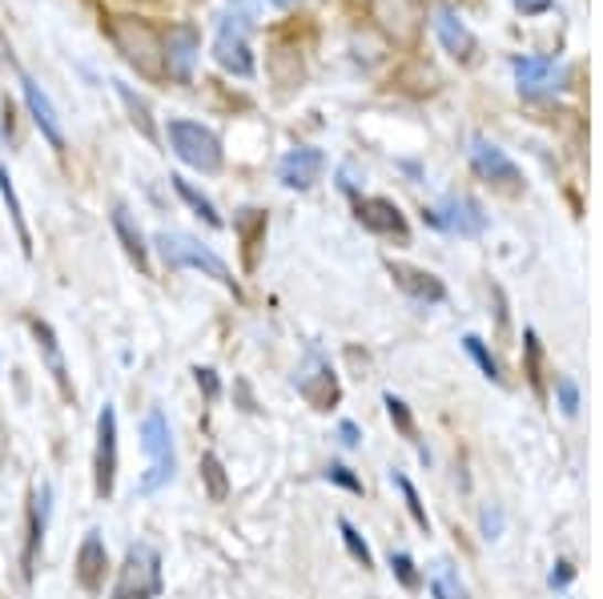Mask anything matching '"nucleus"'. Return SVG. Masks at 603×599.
<instances>
[{
  "label": "nucleus",
  "instance_id": "a211bd4d",
  "mask_svg": "<svg viewBox=\"0 0 603 599\" xmlns=\"http://www.w3.org/2000/svg\"><path fill=\"white\" fill-rule=\"evenodd\" d=\"M374 21L394 36V41H411L423 24V4L419 0H370Z\"/></svg>",
  "mask_w": 603,
  "mask_h": 599
},
{
  "label": "nucleus",
  "instance_id": "4be33fe9",
  "mask_svg": "<svg viewBox=\"0 0 603 599\" xmlns=\"http://www.w3.org/2000/svg\"><path fill=\"white\" fill-rule=\"evenodd\" d=\"M49 503H53V487H41L33 495V507H29V535H24V576H33V564L41 547H45V527H49Z\"/></svg>",
  "mask_w": 603,
  "mask_h": 599
},
{
  "label": "nucleus",
  "instance_id": "4468645a",
  "mask_svg": "<svg viewBox=\"0 0 603 599\" xmlns=\"http://www.w3.org/2000/svg\"><path fill=\"white\" fill-rule=\"evenodd\" d=\"M21 97L29 117H33V125L41 129V137H45L53 149H65V125H61V113H56L53 97H49L33 77H24V73H21Z\"/></svg>",
  "mask_w": 603,
  "mask_h": 599
},
{
  "label": "nucleus",
  "instance_id": "7c9ffc66",
  "mask_svg": "<svg viewBox=\"0 0 603 599\" xmlns=\"http://www.w3.org/2000/svg\"><path fill=\"white\" fill-rule=\"evenodd\" d=\"M338 532H342V544H347V551L355 555L362 567H374V555H370V544L358 535V527L350 519H338Z\"/></svg>",
  "mask_w": 603,
  "mask_h": 599
},
{
  "label": "nucleus",
  "instance_id": "aec40b11",
  "mask_svg": "<svg viewBox=\"0 0 603 599\" xmlns=\"http://www.w3.org/2000/svg\"><path fill=\"white\" fill-rule=\"evenodd\" d=\"M109 222H113V233H117V242H121L125 258H129L141 274H149V242H146V233H141V225H137V218L129 213V206L117 201L109 213Z\"/></svg>",
  "mask_w": 603,
  "mask_h": 599
},
{
  "label": "nucleus",
  "instance_id": "9b49d317",
  "mask_svg": "<svg viewBox=\"0 0 603 599\" xmlns=\"http://www.w3.org/2000/svg\"><path fill=\"white\" fill-rule=\"evenodd\" d=\"M73 576H77L81 591H89V596H100V591H105V576H109V547H105V535H100L97 527L85 532V539H81Z\"/></svg>",
  "mask_w": 603,
  "mask_h": 599
},
{
  "label": "nucleus",
  "instance_id": "a878e982",
  "mask_svg": "<svg viewBox=\"0 0 603 599\" xmlns=\"http://www.w3.org/2000/svg\"><path fill=\"white\" fill-rule=\"evenodd\" d=\"M201 483H205V495L213 503H225L230 500V475H225V463L213 451L201 455Z\"/></svg>",
  "mask_w": 603,
  "mask_h": 599
},
{
  "label": "nucleus",
  "instance_id": "bb28decb",
  "mask_svg": "<svg viewBox=\"0 0 603 599\" xmlns=\"http://www.w3.org/2000/svg\"><path fill=\"white\" fill-rule=\"evenodd\" d=\"M431 596L435 599H467V588H463V579L455 576V567L451 564L431 567Z\"/></svg>",
  "mask_w": 603,
  "mask_h": 599
},
{
  "label": "nucleus",
  "instance_id": "c9c22d12",
  "mask_svg": "<svg viewBox=\"0 0 603 599\" xmlns=\"http://www.w3.org/2000/svg\"><path fill=\"white\" fill-rule=\"evenodd\" d=\"M326 479H330V483H338V487L355 491V495H362V479H358L347 463H330V466H326Z\"/></svg>",
  "mask_w": 603,
  "mask_h": 599
},
{
  "label": "nucleus",
  "instance_id": "e433bc0d",
  "mask_svg": "<svg viewBox=\"0 0 603 599\" xmlns=\"http://www.w3.org/2000/svg\"><path fill=\"white\" fill-rule=\"evenodd\" d=\"M556 395H559V407H563V414L580 411V387H575V378H559Z\"/></svg>",
  "mask_w": 603,
  "mask_h": 599
},
{
  "label": "nucleus",
  "instance_id": "58836bf2",
  "mask_svg": "<svg viewBox=\"0 0 603 599\" xmlns=\"http://www.w3.org/2000/svg\"><path fill=\"white\" fill-rule=\"evenodd\" d=\"M571 576H575V571H571V564H568V559H559L556 571H551V588H568Z\"/></svg>",
  "mask_w": 603,
  "mask_h": 599
},
{
  "label": "nucleus",
  "instance_id": "423d86ee",
  "mask_svg": "<svg viewBox=\"0 0 603 599\" xmlns=\"http://www.w3.org/2000/svg\"><path fill=\"white\" fill-rule=\"evenodd\" d=\"M213 61L230 73V77H254V45H250V17L246 12H225L213 36Z\"/></svg>",
  "mask_w": 603,
  "mask_h": 599
},
{
  "label": "nucleus",
  "instance_id": "f257e3e1",
  "mask_svg": "<svg viewBox=\"0 0 603 599\" xmlns=\"http://www.w3.org/2000/svg\"><path fill=\"white\" fill-rule=\"evenodd\" d=\"M154 250L157 258L166 262L169 270H193L201 277H213L222 290H230L234 298H242V286H237L234 270L225 266V258H218L210 245H201L193 233H181V230H157L154 233Z\"/></svg>",
  "mask_w": 603,
  "mask_h": 599
},
{
  "label": "nucleus",
  "instance_id": "ea45409f",
  "mask_svg": "<svg viewBox=\"0 0 603 599\" xmlns=\"http://www.w3.org/2000/svg\"><path fill=\"white\" fill-rule=\"evenodd\" d=\"M338 439H342L347 446H358L362 443V431H358L355 422H342V427H338Z\"/></svg>",
  "mask_w": 603,
  "mask_h": 599
},
{
  "label": "nucleus",
  "instance_id": "1a4fd4ad",
  "mask_svg": "<svg viewBox=\"0 0 603 599\" xmlns=\"http://www.w3.org/2000/svg\"><path fill=\"white\" fill-rule=\"evenodd\" d=\"M426 222L438 225V230L458 233V238H479L487 230V213L475 198H463V193H451L435 206V210L423 213Z\"/></svg>",
  "mask_w": 603,
  "mask_h": 599
},
{
  "label": "nucleus",
  "instance_id": "393cba45",
  "mask_svg": "<svg viewBox=\"0 0 603 599\" xmlns=\"http://www.w3.org/2000/svg\"><path fill=\"white\" fill-rule=\"evenodd\" d=\"M0 201H4V210H9V218H12V230L21 238L24 258H33V233H29V222H24L21 198H17V186H12L9 169H0Z\"/></svg>",
  "mask_w": 603,
  "mask_h": 599
},
{
  "label": "nucleus",
  "instance_id": "2f4dec72",
  "mask_svg": "<svg viewBox=\"0 0 603 599\" xmlns=\"http://www.w3.org/2000/svg\"><path fill=\"white\" fill-rule=\"evenodd\" d=\"M523 350H527V378H531L536 390H543V350H539L536 330H523Z\"/></svg>",
  "mask_w": 603,
  "mask_h": 599
},
{
  "label": "nucleus",
  "instance_id": "2eb2a0df",
  "mask_svg": "<svg viewBox=\"0 0 603 599\" xmlns=\"http://www.w3.org/2000/svg\"><path fill=\"white\" fill-rule=\"evenodd\" d=\"M355 218L370 233H382V238H394V242H411V225H406V218H402V210L391 198H358Z\"/></svg>",
  "mask_w": 603,
  "mask_h": 599
},
{
  "label": "nucleus",
  "instance_id": "4c0bfd02",
  "mask_svg": "<svg viewBox=\"0 0 603 599\" xmlns=\"http://www.w3.org/2000/svg\"><path fill=\"white\" fill-rule=\"evenodd\" d=\"M483 535H487V539H499L503 535V511L499 507H483Z\"/></svg>",
  "mask_w": 603,
  "mask_h": 599
},
{
  "label": "nucleus",
  "instance_id": "dca6fc26",
  "mask_svg": "<svg viewBox=\"0 0 603 599\" xmlns=\"http://www.w3.org/2000/svg\"><path fill=\"white\" fill-rule=\"evenodd\" d=\"M431 29H435L438 45L447 49L455 61H470V56L479 53V41H475V33H470L467 24H463V17H458L451 4H438V9L431 12Z\"/></svg>",
  "mask_w": 603,
  "mask_h": 599
},
{
  "label": "nucleus",
  "instance_id": "ddd939ff",
  "mask_svg": "<svg viewBox=\"0 0 603 599\" xmlns=\"http://www.w3.org/2000/svg\"><path fill=\"white\" fill-rule=\"evenodd\" d=\"M470 166H475V174L487 181H495V186L503 189H519L523 186V178H519V166H515L511 157L503 154L499 145L487 141V137H470Z\"/></svg>",
  "mask_w": 603,
  "mask_h": 599
},
{
  "label": "nucleus",
  "instance_id": "f704fd0d",
  "mask_svg": "<svg viewBox=\"0 0 603 599\" xmlns=\"http://www.w3.org/2000/svg\"><path fill=\"white\" fill-rule=\"evenodd\" d=\"M193 378H198V390L205 395V402H218L222 399V378L213 367H193Z\"/></svg>",
  "mask_w": 603,
  "mask_h": 599
},
{
  "label": "nucleus",
  "instance_id": "f3484780",
  "mask_svg": "<svg viewBox=\"0 0 603 599\" xmlns=\"http://www.w3.org/2000/svg\"><path fill=\"white\" fill-rule=\"evenodd\" d=\"M326 169V154L314 145H298L278 161V181L286 189H314Z\"/></svg>",
  "mask_w": 603,
  "mask_h": 599
},
{
  "label": "nucleus",
  "instance_id": "20e7f679",
  "mask_svg": "<svg viewBox=\"0 0 603 599\" xmlns=\"http://www.w3.org/2000/svg\"><path fill=\"white\" fill-rule=\"evenodd\" d=\"M166 137H169L173 157L186 161L190 169H198V174H218V169H222V161H225L222 137L213 134L210 125L173 117V122L166 125Z\"/></svg>",
  "mask_w": 603,
  "mask_h": 599
},
{
  "label": "nucleus",
  "instance_id": "b1692460",
  "mask_svg": "<svg viewBox=\"0 0 603 599\" xmlns=\"http://www.w3.org/2000/svg\"><path fill=\"white\" fill-rule=\"evenodd\" d=\"M169 186H173V193H178L181 201H186V206H190L193 213H198L201 222L210 225V230H222V213H218V206H213L210 198H205V193H201L198 186H193L190 178H181V174H173V178H169Z\"/></svg>",
  "mask_w": 603,
  "mask_h": 599
},
{
  "label": "nucleus",
  "instance_id": "72a5a7b5",
  "mask_svg": "<svg viewBox=\"0 0 603 599\" xmlns=\"http://www.w3.org/2000/svg\"><path fill=\"white\" fill-rule=\"evenodd\" d=\"M391 567H394V576H399V584L406 591H419V584H423V576L414 571V559L406 551H391Z\"/></svg>",
  "mask_w": 603,
  "mask_h": 599
},
{
  "label": "nucleus",
  "instance_id": "cd10ccee",
  "mask_svg": "<svg viewBox=\"0 0 603 599\" xmlns=\"http://www.w3.org/2000/svg\"><path fill=\"white\" fill-rule=\"evenodd\" d=\"M234 230L242 233V242H246V250H250V262H254L257 238H266V213H262V210H237Z\"/></svg>",
  "mask_w": 603,
  "mask_h": 599
},
{
  "label": "nucleus",
  "instance_id": "5701e85b",
  "mask_svg": "<svg viewBox=\"0 0 603 599\" xmlns=\"http://www.w3.org/2000/svg\"><path fill=\"white\" fill-rule=\"evenodd\" d=\"M113 93H117V101L125 105V113H129V122H134L137 134L146 137V141H154V145L161 141V137H157V125H154V109H149V101L141 97V93H137L129 81H121V77H113Z\"/></svg>",
  "mask_w": 603,
  "mask_h": 599
},
{
  "label": "nucleus",
  "instance_id": "c85d7f7f",
  "mask_svg": "<svg viewBox=\"0 0 603 599\" xmlns=\"http://www.w3.org/2000/svg\"><path fill=\"white\" fill-rule=\"evenodd\" d=\"M394 487L402 491V500H406V511H411V519L419 523V527H423V532H431V515H426V507H423V500H419V491H414V483L406 475H399V471H394Z\"/></svg>",
  "mask_w": 603,
  "mask_h": 599
},
{
  "label": "nucleus",
  "instance_id": "39448f33",
  "mask_svg": "<svg viewBox=\"0 0 603 599\" xmlns=\"http://www.w3.org/2000/svg\"><path fill=\"white\" fill-rule=\"evenodd\" d=\"M166 588L161 576V551L154 544H129L121 567H117V584L113 599H157Z\"/></svg>",
  "mask_w": 603,
  "mask_h": 599
},
{
  "label": "nucleus",
  "instance_id": "a19ab883",
  "mask_svg": "<svg viewBox=\"0 0 603 599\" xmlns=\"http://www.w3.org/2000/svg\"><path fill=\"white\" fill-rule=\"evenodd\" d=\"M515 9L519 12H548L551 0H515Z\"/></svg>",
  "mask_w": 603,
  "mask_h": 599
},
{
  "label": "nucleus",
  "instance_id": "f03ea898",
  "mask_svg": "<svg viewBox=\"0 0 603 599\" xmlns=\"http://www.w3.org/2000/svg\"><path fill=\"white\" fill-rule=\"evenodd\" d=\"M141 451H146L149 466L137 479V495H157L161 487L173 483L178 475V446H173V427L161 411H149L141 419Z\"/></svg>",
  "mask_w": 603,
  "mask_h": 599
},
{
  "label": "nucleus",
  "instance_id": "c756f323",
  "mask_svg": "<svg viewBox=\"0 0 603 599\" xmlns=\"http://www.w3.org/2000/svg\"><path fill=\"white\" fill-rule=\"evenodd\" d=\"M463 346H467V355L475 358V362H479V370L487 378H491V382H503V370H499V362H495V355L491 350H487V346H483V338L479 334H467V338H463Z\"/></svg>",
  "mask_w": 603,
  "mask_h": 599
},
{
  "label": "nucleus",
  "instance_id": "0eeeda50",
  "mask_svg": "<svg viewBox=\"0 0 603 599\" xmlns=\"http://www.w3.org/2000/svg\"><path fill=\"white\" fill-rule=\"evenodd\" d=\"M117 411L113 402H105L97 414V446H93V491H97L100 503L113 500V487H117Z\"/></svg>",
  "mask_w": 603,
  "mask_h": 599
},
{
  "label": "nucleus",
  "instance_id": "f8f14e48",
  "mask_svg": "<svg viewBox=\"0 0 603 599\" xmlns=\"http://www.w3.org/2000/svg\"><path fill=\"white\" fill-rule=\"evenodd\" d=\"M511 69H515V81H519V93H527V97L556 93L563 90V81H568V65H559L556 56H519Z\"/></svg>",
  "mask_w": 603,
  "mask_h": 599
},
{
  "label": "nucleus",
  "instance_id": "79ce46f5",
  "mask_svg": "<svg viewBox=\"0 0 603 599\" xmlns=\"http://www.w3.org/2000/svg\"><path fill=\"white\" fill-rule=\"evenodd\" d=\"M269 4H278V9H286V4H294V0H269Z\"/></svg>",
  "mask_w": 603,
  "mask_h": 599
},
{
  "label": "nucleus",
  "instance_id": "7ed1b4c3",
  "mask_svg": "<svg viewBox=\"0 0 603 599\" xmlns=\"http://www.w3.org/2000/svg\"><path fill=\"white\" fill-rule=\"evenodd\" d=\"M109 36L117 53L146 77H161L166 73V61H161V33H157L149 21H137V17H109Z\"/></svg>",
  "mask_w": 603,
  "mask_h": 599
},
{
  "label": "nucleus",
  "instance_id": "6ab92c4d",
  "mask_svg": "<svg viewBox=\"0 0 603 599\" xmlns=\"http://www.w3.org/2000/svg\"><path fill=\"white\" fill-rule=\"evenodd\" d=\"M29 330H33L36 350H41V358H45L49 378L56 382V390H61L65 399H73V378H68V362H65V350H61V338H56V330L45 323V318H29Z\"/></svg>",
  "mask_w": 603,
  "mask_h": 599
},
{
  "label": "nucleus",
  "instance_id": "9d476101",
  "mask_svg": "<svg viewBox=\"0 0 603 599\" xmlns=\"http://www.w3.org/2000/svg\"><path fill=\"white\" fill-rule=\"evenodd\" d=\"M201 56V33L193 24H169L161 33V61H166V73L173 81H193V65Z\"/></svg>",
  "mask_w": 603,
  "mask_h": 599
},
{
  "label": "nucleus",
  "instance_id": "473e14b6",
  "mask_svg": "<svg viewBox=\"0 0 603 599\" xmlns=\"http://www.w3.org/2000/svg\"><path fill=\"white\" fill-rule=\"evenodd\" d=\"M387 414H391V422L399 427L402 439H411V443L419 439V431H414V414H411V407H406V402L394 399V395H387Z\"/></svg>",
  "mask_w": 603,
  "mask_h": 599
},
{
  "label": "nucleus",
  "instance_id": "412c9836",
  "mask_svg": "<svg viewBox=\"0 0 603 599\" xmlns=\"http://www.w3.org/2000/svg\"><path fill=\"white\" fill-rule=\"evenodd\" d=\"M391 277L394 286L406 290L414 302H447V286L438 282L431 270H419V266H402V262H391Z\"/></svg>",
  "mask_w": 603,
  "mask_h": 599
},
{
  "label": "nucleus",
  "instance_id": "6e6552de",
  "mask_svg": "<svg viewBox=\"0 0 603 599\" xmlns=\"http://www.w3.org/2000/svg\"><path fill=\"white\" fill-rule=\"evenodd\" d=\"M294 387H298V395L310 402L314 411H335L338 402H342L338 375L322 355H306V362L294 370Z\"/></svg>",
  "mask_w": 603,
  "mask_h": 599
}]
</instances>
